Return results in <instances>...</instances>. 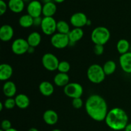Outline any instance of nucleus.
<instances>
[{
    "label": "nucleus",
    "mask_w": 131,
    "mask_h": 131,
    "mask_svg": "<svg viewBox=\"0 0 131 131\" xmlns=\"http://www.w3.org/2000/svg\"><path fill=\"white\" fill-rule=\"evenodd\" d=\"M85 110L88 116L96 122L105 121L108 113L107 104L99 95H91L85 102Z\"/></svg>",
    "instance_id": "obj_1"
},
{
    "label": "nucleus",
    "mask_w": 131,
    "mask_h": 131,
    "mask_svg": "<svg viewBox=\"0 0 131 131\" xmlns=\"http://www.w3.org/2000/svg\"><path fill=\"white\" fill-rule=\"evenodd\" d=\"M105 122L107 127L112 130H122L129 124V117L123 109L116 107L108 111Z\"/></svg>",
    "instance_id": "obj_2"
},
{
    "label": "nucleus",
    "mask_w": 131,
    "mask_h": 131,
    "mask_svg": "<svg viewBox=\"0 0 131 131\" xmlns=\"http://www.w3.org/2000/svg\"><path fill=\"white\" fill-rule=\"evenodd\" d=\"M110 30L104 26H98L94 28L91 33V40L95 45L106 44L110 39Z\"/></svg>",
    "instance_id": "obj_3"
},
{
    "label": "nucleus",
    "mask_w": 131,
    "mask_h": 131,
    "mask_svg": "<svg viewBox=\"0 0 131 131\" xmlns=\"http://www.w3.org/2000/svg\"><path fill=\"white\" fill-rule=\"evenodd\" d=\"M103 68L99 64H92L87 70V77L91 83L100 84L102 83L106 78Z\"/></svg>",
    "instance_id": "obj_4"
},
{
    "label": "nucleus",
    "mask_w": 131,
    "mask_h": 131,
    "mask_svg": "<svg viewBox=\"0 0 131 131\" xmlns=\"http://www.w3.org/2000/svg\"><path fill=\"white\" fill-rule=\"evenodd\" d=\"M63 92L67 97L71 99L80 98L83 94V88L78 83H69L63 88Z\"/></svg>",
    "instance_id": "obj_5"
},
{
    "label": "nucleus",
    "mask_w": 131,
    "mask_h": 131,
    "mask_svg": "<svg viewBox=\"0 0 131 131\" xmlns=\"http://www.w3.org/2000/svg\"><path fill=\"white\" fill-rule=\"evenodd\" d=\"M59 63L60 61L56 56L50 52L44 54L42 58V65L48 71L52 72L58 70Z\"/></svg>",
    "instance_id": "obj_6"
},
{
    "label": "nucleus",
    "mask_w": 131,
    "mask_h": 131,
    "mask_svg": "<svg viewBox=\"0 0 131 131\" xmlns=\"http://www.w3.org/2000/svg\"><path fill=\"white\" fill-rule=\"evenodd\" d=\"M57 22L53 17H43L40 26L42 32L46 35H53L56 33Z\"/></svg>",
    "instance_id": "obj_7"
},
{
    "label": "nucleus",
    "mask_w": 131,
    "mask_h": 131,
    "mask_svg": "<svg viewBox=\"0 0 131 131\" xmlns=\"http://www.w3.org/2000/svg\"><path fill=\"white\" fill-rule=\"evenodd\" d=\"M51 43L54 47L58 49L65 48L69 45V36L57 32L51 36Z\"/></svg>",
    "instance_id": "obj_8"
},
{
    "label": "nucleus",
    "mask_w": 131,
    "mask_h": 131,
    "mask_svg": "<svg viewBox=\"0 0 131 131\" xmlns=\"http://www.w3.org/2000/svg\"><path fill=\"white\" fill-rule=\"evenodd\" d=\"M29 46L27 40L23 38H19L13 41L11 46L12 52L16 55H22L28 52Z\"/></svg>",
    "instance_id": "obj_9"
},
{
    "label": "nucleus",
    "mask_w": 131,
    "mask_h": 131,
    "mask_svg": "<svg viewBox=\"0 0 131 131\" xmlns=\"http://www.w3.org/2000/svg\"><path fill=\"white\" fill-rule=\"evenodd\" d=\"M42 8L43 5L40 1L38 0H32L27 6V12L33 18L40 17L42 14Z\"/></svg>",
    "instance_id": "obj_10"
},
{
    "label": "nucleus",
    "mask_w": 131,
    "mask_h": 131,
    "mask_svg": "<svg viewBox=\"0 0 131 131\" xmlns=\"http://www.w3.org/2000/svg\"><path fill=\"white\" fill-rule=\"evenodd\" d=\"M88 19L85 14L83 12H76L70 17V23L74 28H82L84 26H86Z\"/></svg>",
    "instance_id": "obj_11"
},
{
    "label": "nucleus",
    "mask_w": 131,
    "mask_h": 131,
    "mask_svg": "<svg viewBox=\"0 0 131 131\" xmlns=\"http://www.w3.org/2000/svg\"><path fill=\"white\" fill-rule=\"evenodd\" d=\"M119 63L122 70L127 74H131V52L120 55Z\"/></svg>",
    "instance_id": "obj_12"
},
{
    "label": "nucleus",
    "mask_w": 131,
    "mask_h": 131,
    "mask_svg": "<svg viewBox=\"0 0 131 131\" xmlns=\"http://www.w3.org/2000/svg\"><path fill=\"white\" fill-rule=\"evenodd\" d=\"M14 35V29L9 24H4L0 28V39L3 42H6L11 40Z\"/></svg>",
    "instance_id": "obj_13"
},
{
    "label": "nucleus",
    "mask_w": 131,
    "mask_h": 131,
    "mask_svg": "<svg viewBox=\"0 0 131 131\" xmlns=\"http://www.w3.org/2000/svg\"><path fill=\"white\" fill-rule=\"evenodd\" d=\"M68 36L69 38V46H74L78 41L82 39L84 36V31L82 28H74V29L70 30Z\"/></svg>",
    "instance_id": "obj_14"
},
{
    "label": "nucleus",
    "mask_w": 131,
    "mask_h": 131,
    "mask_svg": "<svg viewBox=\"0 0 131 131\" xmlns=\"http://www.w3.org/2000/svg\"><path fill=\"white\" fill-rule=\"evenodd\" d=\"M43 120L47 125H54L58 121V115L54 110H46L43 114Z\"/></svg>",
    "instance_id": "obj_15"
},
{
    "label": "nucleus",
    "mask_w": 131,
    "mask_h": 131,
    "mask_svg": "<svg viewBox=\"0 0 131 131\" xmlns=\"http://www.w3.org/2000/svg\"><path fill=\"white\" fill-rule=\"evenodd\" d=\"M38 89L41 94L45 97H49L52 95L54 92L53 84L48 81H43L41 82L38 86Z\"/></svg>",
    "instance_id": "obj_16"
},
{
    "label": "nucleus",
    "mask_w": 131,
    "mask_h": 131,
    "mask_svg": "<svg viewBox=\"0 0 131 131\" xmlns=\"http://www.w3.org/2000/svg\"><path fill=\"white\" fill-rule=\"evenodd\" d=\"M13 74V69L8 63H2L0 65V80L7 81L11 78Z\"/></svg>",
    "instance_id": "obj_17"
},
{
    "label": "nucleus",
    "mask_w": 131,
    "mask_h": 131,
    "mask_svg": "<svg viewBox=\"0 0 131 131\" xmlns=\"http://www.w3.org/2000/svg\"><path fill=\"white\" fill-rule=\"evenodd\" d=\"M3 92L7 98H12L17 93L16 85L13 81H7L4 83L3 86Z\"/></svg>",
    "instance_id": "obj_18"
},
{
    "label": "nucleus",
    "mask_w": 131,
    "mask_h": 131,
    "mask_svg": "<svg viewBox=\"0 0 131 131\" xmlns=\"http://www.w3.org/2000/svg\"><path fill=\"white\" fill-rule=\"evenodd\" d=\"M8 6L10 11L15 14H19L24 10L25 3L23 0H9Z\"/></svg>",
    "instance_id": "obj_19"
},
{
    "label": "nucleus",
    "mask_w": 131,
    "mask_h": 131,
    "mask_svg": "<svg viewBox=\"0 0 131 131\" xmlns=\"http://www.w3.org/2000/svg\"><path fill=\"white\" fill-rule=\"evenodd\" d=\"M15 101L17 107L21 110L26 109L30 104V100L29 97L24 93L17 95L15 97Z\"/></svg>",
    "instance_id": "obj_20"
},
{
    "label": "nucleus",
    "mask_w": 131,
    "mask_h": 131,
    "mask_svg": "<svg viewBox=\"0 0 131 131\" xmlns=\"http://www.w3.org/2000/svg\"><path fill=\"white\" fill-rule=\"evenodd\" d=\"M54 83L58 87H65L69 83L70 78L69 75L65 73L59 72L54 78Z\"/></svg>",
    "instance_id": "obj_21"
},
{
    "label": "nucleus",
    "mask_w": 131,
    "mask_h": 131,
    "mask_svg": "<svg viewBox=\"0 0 131 131\" xmlns=\"http://www.w3.org/2000/svg\"><path fill=\"white\" fill-rule=\"evenodd\" d=\"M57 10V6L54 1L43 4L42 15L44 17H53Z\"/></svg>",
    "instance_id": "obj_22"
},
{
    "label": "nucleus",
    "mask_w": 131,
    "mask_h": 131,
    "mask_svg": "<svg viewBox=\"0 0 131 131\" xmlns=\"http://www.w3.org/2000/svg\"><path fill=\"white\" fill-rule=\"evenodd\" d=\"M26 40L29 46L37 47L41 43L42 37H41V35L38 32L33 31L28 35Z\"/></svg>",
    "instance_id": "obj_23"
},
{
    "label": "nucleus",
    "mask_w": 131,
    "mask_h": 131,
    "mask_svg": "<svg viewBox=\"0 0 131 131\" xmlns=\"http://www.w3.org/2000/svg\"><path fill=\"white\" fill-rule=\"evenodd\" d=\"M130 49V43L127 40L123 38V39H120L118 41L117 44H116V49L121 55L129 52Z\"/></svg>",
    "instance_id": "obj_24"
},
{
    "label": "nucleus",
    "mask_w": 131,
    "mask_h": 131,
    "mask_svg": "<svg viewBox=\"0 0 131 131\" xmlns=\"http://www.w3.org/2000/svg\"><path fill=\"white\" fill-rule=\"evenodd\" d=\"M19 24L24 28H30L33 26V17L28 14L23 15L19 18Z\"/></svg>",
    "instance_id": "obj_25"
},
{
    "label": "nucleus",
    "mask_w": 131,
    "mask_h": 131,
    "mask_svg": "<svg viewBox=\"0 0 131 131\" xmlns=\"http://www.w3.org/2000/svg\"><path fill=\"white\" fill-rule=\"evenodd\" d=\"M103 70L106 75H110L113 74L116 69V64L113 60H108L102 66Z\"/></svg>",
    "instance_id": "obj_26"
},
{
    "label": "nucleus",
    "mask_w": 131,
    "mask_h": 131,
    "mask_svg": "<svg viewBox=\"0 0 131 131\" xmlns=\"http://www.w3.org/2000/svg\"><path fill=\"white\" fill-rule=\"evenodd\" d=\"M56 31H58V33L68 35L70 31V26L65 20H59V21L57 22Z\"/></svg>",
    "instance_id": "obj_27"
},
{
    "label": "nucleus",
    "mask_w": 131,
    "mask_h": 131,
    "mask_svg": "<svg viewBox=\"0 0 131 131\" xmlns=\"http://www.w3.org/2000/svg\"><path fill=\"white\" fill-rule=\"evenodd\" d=\"M70 70V65L68 61H60L58 67V70L59 72L65 73L67 74Z\"/></svg>",
    "instance_id": "obj_28"
},
{
    "label": "nucleus",
    "mask_w": 131,
    "mask_h": 131,
    "mask_svg": "<svg viewBox=\"0 0 131 131\" xmlns=\"http://www.w3.org/2000/svg\"><path fill=\"white\" fill-rule=\"evenodd\" d=\"M5 107L7 110H12L16 106L15 98H7L4 102Z\"/></svg>",
    "instance_id": "obj_29"
},
{
    "label": "nucleus",
    "mask_w": 131,
    "mask_h": 131,
    "mask_svg": "<svg viewBox=\"0 0 131 131\" xmlns=\"http://www.w3.org/2000/svg\"><path fill=\"white\" fill-rule=\"evenodd\" d=\"M72 104L73 107L75 109H77V110L81 108L83 105V101L82 100L81 97H80V98L73 99Z\"/></svg>",
    "instance_id": "obj_30"
},
{
    "label": "nucleus",
    "mask_w": 131,
    "mask_h": 131,
    "mask_svg": "<svg viewBox=\"0 0 131 131\" xmlns=\"http://www.w3.org/2000/svg\"><path fill=\"white\" fill-rule=\"evenodd\" d=\"M93 51H94V53L97 56H101L104 53V46L98 44L95 45L94 47H93Z\"/></svg>",
    "instance_id": "obj_31"
},
{
    "label": "nucleus",
    "mask_w": 131,
    "mask_h": 131,
    "mask_svg": "<svg viewBox=\"0 0 131 131\" xmlns=\"http://www.w3.org/2000/svg\"><path fill=\"white\" fill-rule=\"evenodd\" d=\"M8 8V3L5 2V0H0V15H4Z\"/></svg>",
    "instance_id": "obj_32"
},
{
    "label": "nucleus",
    "mask_w": 131,
    "mask_h": 131,
    "mask_svg": "<svg viewBox=\"0 0 131 131\" xmlns=\"http://www.w3.org/2000/svg\"><path fill=\"white\" fill-rule=\"evenodd\" d=\"M1 129L3 130H7L12 128V124L10 120H3L1 124Z\"/></svg>",
    "instance_id": "obj_33"
},
{
    "label": "nucleus",
    "mask_w": 131,
    "mask_h": 131,
    "mask_svg": "<svg viewBox=\"0 0 131 131\" xmlns=\"http://www.w3.org/2000/svg\"><path fill=\"white\" fill-rule=\"evenodd\" d=\"M42 19H43V18L41 17V16L33 18V26L37 27L40 26L41 24H42Z\"/></svg>",
    "instance_id": "obj_34"
},
{
    "label": "nucleus",
    "mask_w": 131,
    "mask_h": 131,
    "mask_svg": "<svg viewBox=\"0 0 131 131\" xmlns=\"http://www.w3.org/2000/svg\"><path fill=\"white\" fill-rule=\"evenodd\" d=\"M35 47H31V46H29V48H28V53H29V54L33 53V52H35Z\"/></svg>",
    "instance_id": "obj_35"
},
{
    "label": "nucleus",
    "mask_w": 131,
    "mask_h": 131,
    "mask_svg": "<svg viewBox=\"0 0 131 131\" xmlns=\"http://www.w3.org/2000/svg\"><path fill=\"white\" fill-rule=\"evenodd\" d=\"M124 131H131V123L130 124H128L125 127Z\"/></svg>",
    "instance_id": "obj_36"
},
{
    "label": "nucleus",
    "mask_w": 131,
    "mask_h": 131,
    "mask_svg": "<svg viewBox=\"0 0 131 131\" xmlns=\"http://www.w3.org/2000/svg\"><path fill=\"white\" fill-rule=\"evenodd\" d=\"M65 1V0H53L55 3H61L64 2Z\"/></svg>",
    "instance_id": "obj_37"
},
{
    "label": "nucleus",
    "mask_w": 131,
    "mask_h": 131,
    "mask_svg": "<svg viewBox=\"0 0 131 131\" xmlns=\"http://www.w3.org/2000/svg\"><path fill=\"white\" fill-rule=\"evenodd\" d=\"M4 107H5V105H4V104L2 102H0V111H3V109Z\"/></svg>",
    "instance_id": "obj_38"
},
{
    "label": "nucleus",
    "mask_w": 131,
    "mask_h": 131,
    "mask_svg": "<svg viewBox=\"0 0 131 131\" xmlns=\"http://www.w3.org/2000/svg\"><path fill=\"white\" fill-rule=\"evenodd\" d=\"M41 1H42V3H43V4H45V3H47L51 2V1H52L53 0H41Z\"/></svg>",
    "instance_id": "obj_39"
},
{
    "label": "nucleus",
    "mask_w": 131,
    "mask_h": 131,
    "mask_svg": "<svg viewBox=\"0 0 131 131\" xmlns=\"http://www.w3.org/2000/svg\"><path fill=\"white\" fill-rule=\"evenodd\" d=\"M91 24H92V21L90 19H88L86 23V26H91Z\"/></svg>",
    "instance_id": "obj_40"
},
{
    "label": "nucleus",
    "mask_w": 131,
    "mask_h": 131,
    "mask_svg": "<svg viewBox=\"0 0 131 131\" xmlns=\"http://www.w3.org/2000/svg\"><path fill=\"white\" fill-rule=\"evenodd\" d=\"M28 131H39V130H38L37 129H36V128L33 127V128H31V129H29V130H28Z\"/></svg>",
    "instance_id": "obj_41"
},
{
    "label": "nucleus",
    "mask_w": 131,
    "mask_h": 131,
    "mask_svg": "<svg viewBox=\"0 0 131 131\" xmlns=\"http://www.w3.org/2000/svg\"><path fill=\"white\" fill-rule=\"evenodd\" d=\"M5 131H18L17 130V129H14V128H10V129H8V130H5Z\"/></svg>",
    "instance_id": "obj_42"
},
{
    "label": "nucleus",
    "mask_w": 131,
    "mask_h": 131,
    "mask_svg": "<svg viewBox=\"0 0 131 131\" xmlns=\"http://www.w3.org/2000/svg\"><path fill=\"white\" fill-rule=\"evenodd\" d=\"M23 1H24V3H29V2H31V1H32V0H23Z\"/></svg>",
    "instance_id": "obj_43"
},
{
    "label": "nucleus",
    "mask_w": 131,
    "mask_h": 131,
    "mask_svg": "<svg viewBox=\"0 0 131 131\" xmlns=\"http://www.w3.org/2000/svg\"><path fill=\"white\" fill-rule=\"evenodd\" d=\"M51 131H61V130L58 129H53V130H52Z\"/></svg>",
    "instance_id": "obj_44"
},
{
    "label": "nucleus",
    "mask_w": 131,
    "mask_h": 131,
    "mask_svg": "<svg viewBox=\"0 0 131 131\" xmlns=\"http://www.w3.org/2000/svg\"><path fill=\"white\" fill-rule=\"evenodd\" d=\"M0 131H5V130H3V129H1V130H0Z\"/></svg>",
    "instance_id": "obj_45"
},
{
    "label": "nucleus",
    "mask_w": 131,
    "mask_h": 131,
    "mask_svg": "<svg viewBox=\"0 0 131 131\" xmlns=\"http://www.w3.org/2000/svg\"><path fill=\"white\" fill-rule=\"evenodd\" d=\"M130 51L131 52V46H130Z\"/></svg>",
    "instance_id": "obj_46"
},
{
    "label": "nucleus",
    "mask_w": 131,
    "mask_h": 131,
    "mask_svg": "<svg viewBox=\"0 0 131 131\" xmlns=\"http://www.w3.org/2000/svg\"><path fill=\"white\" fill-rule=\"evenodd\" d=\"M8 1H9V0H8Z\"/></svg>",
    "instance_id": "obj_47"
}]
</instances>
